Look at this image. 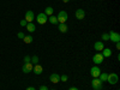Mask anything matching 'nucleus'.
<instances>
[{
    "label": "nucleus",
    "mask_w": 120,
    "mask_h": 90,
    "mask_svg": "<svg viewBox=\"0 0 120 90\" xmlns=\"http://www.w3.org/2000/svg\"><path fill=\"white\" fill-rule=\"evenodd\" d=\"M24 19H25L28 23H33V21L35 19V15H34V12L31 11V10H29V11L25 12V17H24Z\"/></svg>",
    "instance_id": "8"
},
{
    "label": "nucleus",
    "mask_w": 120,
    "mask_h": 90,
    "mask_svg": "<svg viewBox=\"0 0 120 90\" xmlns=\"http://www.w3.org/2000/svg\"><path fill=\"white\" fill-rule=\"evenodd\" d=\"M91 86H93L94 90H102L103 83L100 81L98 78H93V81H91Z\"/></svg>",
    "instance_id": "1"
},
{
    "label": "nucleus",
    "mask_w": 120,
    "mask_h": 90,
    "mask_svg": "<svg viewBox=\"0 0 120 90\" xmlns=\"http://www.w3.org/2000/svg\"><path fill=\"white\" fill-rule=\"evenodd\" d=\"M53 12H54V8L52 7V6H48V7H46V10H45V15L47 16V17H49V16H52L53 15Z\"/></svg>",
    "instance_id": "17"
},
{
    "label": "nucleus",
    "mask_w": 120,
    "mask_h": 90,
    "mask_svg": "<svg viewBox=\"0 0 120 90\" xmlns=\"http://www.w3.org/2000/svg\"><path fill=\"white\" fill-rule=\"evenodd\" d=\"M68 90H79V89H78V88H76V86H71Z\"/></svg>",
    "instance_id": "30"
},
{
    "label": "nucleus",
    "mask_w": 120,
    "mask_h": 90,
    "mask_svg": "<svg viewBox=\"0 0 120 90\" xmlns=\"http://www.w3.org/2000/svg\"><path fill=\"white\" fill-rule=\"evenodd\" d=\"M100 73H101V68L98 66H93L90 68V75L93 76V78H97L100 76Z\"/></svg>",
    "instance_id": "7"
},
{
    "label": "nucleus",
    "mask_w": 120,
    "mask_h": 90,
    "mask_svg": "<svg viewBox=\"0 0 120 90\" xmlns=\"http://www.w3.org/2000/svg\"><path fill=\"white\" fill-rule=\"evenodd\" d=\"M24 36H25V34H24V33H18V34H17V37H18V38H21V40H23V38H24Z\"/></svg>",
    "instance_id": "25"
},
{
    "label": "nucleus",
    "mask_w": 120,
    "mask_h": 90,
    "mask_svg": "<svg viewBox=\"0 0 120 90\" xmlns=\"http://www.w3.org/2000/svg\"><path fill=\"white\" fill-rule=\"evenodd\" d=\"M101 38H102V41H109V35L107 33H103L101 35Z\"/></svg>",
    "instance_id": "22"
},
{
    "label": "nucleus",
    "mask_w": 120,
    "mask_h": 90,
    "mask_svg": "<svg viewBox=\"0 0 120 90\" xmlns=\"http://www.w3.org/2000/svg\"><path fill=\"white\" fill-rule=\"evenodd\" d=\"M93 61H94L95 65H101V64L103 63V55H102V53L97 52V53L93 56Z\"/></svg>",
    "instance_id": "4"
},
{
    "label": "nucleus",
    "mask_w": 120,
    "mask_h": 90,
    "mask_svg": "<svg viewBox=\"0 0 120 90\" xmlns=\"http://www.w3.org/2000/svg\"><path fill=\"white\" fill-rule=\"evenodd\" d=\"M25 28H26V30H28L29 33H34L35 30H36V25L34 23H28Z\"/></svg>",
    "instance_id": "16"
},
{
    "label": "nucleus",
    "mask_w": 120,
    "mask_h": 90,
    "mask_svg": "<svg viewBox=\"0 0 120 90\" xmlns=\"http://www.w3.org/2000/svg\"><path fill=\"white\" fill-rule=\"evenodd\" d=\"M67 79H68L67 75H61V76H60V81H61V82H67Z\"/></svg>",
    "instance_id": "23"
},
{
    "label": "nucleus",
    "mask_w": 120,
    "mask_h": 90,
    "mask_svg": "<svg viewBox=\"0 0 120 90\" xmlns=\"http://www.w3.org/2000/svg\"><path fill=\"white\" fill-rule=\"evenodd\" d=\"M38 90H49V89H48L46 85H41V86L38 88Z\"/></svg>",
    "instance_id": "27"
},
{
    "label": "nucleus",
    "mask_w": 120,
    "mask_h": 90,
    "mask_svg": "<svg viewBox=\"0 0 120 90\" xmlns=\"http://www.w3.org/2000/svg\"><path fill=\"white\" fill-rule=\"evenodd\" d=\"M58 29H59L60 33H66L68 30V26L66 25V23H59L58 24Z\"/></svg>",
    "instance_id": "14"
},
{
    "label": "nucleus",
    "mask_w": 120,
    "mask_h": 90,
    "mask_svg": "<svg viewBox=\"0 0 120 90\" xmlns=\"http://www.w3.org/2000/svg\"><path fill=\"white\" fill-rule=\"evenodd\" d=\"M30 59H31V56H30V55H25L24 56V64H28V63H30Z\"/></svg>",
    "instance_id": "24"
},
{
    "label": "nucleus",
    "mask_w": 120,
    "mask_h": 90,
    "mask_svg": "<svg viewBox=\"0 0 120 90\" xmlns=\"http://www.w3.org/2000/svg\"><path fill=\"white\" fill-rule=\"evenodd\" d=\"M115 48H116V49H120V42H116V43H115Z\"/></svg>",
    "instance_id": "28"
},
{
    "label": "nucleus",
    "mask_w": 120,
    "mask_h": 90,
    "mask_svg": "<svg viewBox=\"0 0 120 90\" xmlns=\"http://www.w3.org/2000/svg\"><path fill=\"white\" fill-rule=\"evenodd\" d=\"M33 71H34V73H35V75H41V73L43 72V67H42L41 65L36 64V65H34Z\"/></svg>",
    "instance_id": "13"
},
{
    "label": "nucleus",
    "mask_w": 120,
    "mask_h": 90,
    "mask_svg": "<svg viewBox=\"0 0 120 90\" xmlns=\"http://www.w3.org/2000/svg\"><path fill=\"white\" fill-rule=\"evenodd\" d=\"M30 63H31L33 65L38 64V56H37V55H33V56H31V59H30Z\"/></svg>",
    "instance_id": "21"
},
{
    "label": "nucleus",
    "mask_w": 120,
    "mask_h": 90,
    "mask_svg": "<svg viewBox=\"0 0 120 90\" xmlns=\"http://www.w3.org/2000/svg\"><path fill=\"white\" fill-rule=\"evenodd\" d=\"M68 1H70V0H63V3H65V4H66V3H68Z\"/></svg>",
    "instance_id": "31"
},
{
    "label": "nucleus",
    "mask_w": 120,
    "mask_h": 90,
    "mask_svg": "<svg viewBox=\"0 0 120 90\" xmlns=\"http://www.w3.org/2000/svg\"><path fill=\"white\" fill-rule=\"evenodd\" d=\"M107 77H108V73H106V72H103V73H102V72H101L97 78H98L102 83H105V82H107Z\"/></svg>",
    "instance_id": "18"
},
{
    "label": "nucleus",
    "mask_w": 120,
    "mask_h": 90,
    "mask_svg": "<svg viewBox=\"0 0 120 90\" xmlns=\"http://www.w3.org/2000/svg\"><path fill=\"white\" fill-rule=\"evenodd\" d=\"M119 81V77L116 73H108V77H107V82L109 84H116Z\"/></svg>",
    "instance_id": "5"
},
{
    "label": "nucleus",
    "mask_w": 120,
    "mask_h": 90,
    "mask_svg": "<svg viewBox=\"0 0 120 90\" xmlns=\"http://www.w3.org/2000/svg\"><path fill=\"white\" fill-rule=\"evenodd\" d=\"M67 18H68V15L66 11H60L56 16V19H58V23H66L67 21Z\"/></svg>",
    "instance_id": "2"
},
{
    "label": "nucleus",
    "mask_w": 120,
    "mask_h": 90,
    "mask_svg": "<svg viewBox=\"0 0 120 90\" xmlns=\"http://www.w3.org/2000/svg\"><path fill=\"white\" fill-rule=\"evenodd\" d=\"M102 55H103V58H109L112 55V49L111 48H103L102 49Z\"/></svg>",
    "instance_id": "15"
},
{
    "label": "nucleus",
    "mask_w": 120,
    "mask_h": 90,
    "mask_svg": "<svg viewBox=\"0 0 120 90\" xmlns=\"http://www.w3.org/2000/svg\"><path fill=\"white\" fill-rule=\"evenodd\" d=\"M35 18H36V22H37L38 24H41V25H43V24H46V23L48 22V17H47L43 12H42V13H38Z\"/></svg>",
    "instance_id": "3"
},
{
    "label": "nucleus",
    "mask_w": 120,
    "mask_h": 90,
    "mask_svg": "<svg viewBox=\"0 0 120 90\" xmlns=\"http://www.w3.org/2000/svg\"><path fill=\"white\" fill-rule=\"evenodd\" d=\"M85 17V11L83 8H78L76 10V18L78 19V21H82V19H84Z\"/></svg>",
    "instance_id": "10"
},
{
    "label": "nucleus",
    "mask_w": 120,
    "mask_h": 90,
    "mask_svg": "<svg viewBox=\"0 0 120 90\" xmlns=\"http://www.w3.org/2000/svg\"><path fill=\"white\" fill-rule=\"evenodd\" d=\"M19 24H21V26H26L28 22L25 21V19H22V21H21V23H19Z\"/></svg>",
    "instance_id": "26"
},
{
    "label": "nucleus",
    "mask_w": 120,
    "mask_h": 90,
    "mask_svg": "<svg viewBox=\"0 0 120 90\" xmlns=\"http://www.w3.org/2000/svg\"><path fill=\"white\" fill-rule=\"evenodd\" d=\"M49 81H51L52 83H54V84L59 83V82H60V75H58V73H52L51 76H49Z\"/></svg>",
    "instance_id": "11"
},
{
    "label": "nucleus",
    "mask_w": 120,
    "mask_h": 90,
    "mask_svg": "<svg viewBox=\"0 0 120 90\" xmlns=\"http://www.w3.org/2000/svg\"><path fill=\"white\" fill-rule=\"evenodd\" d=\"M103 46H105V45H103V42H102V41H97V42H95V43H94V49H95L96 52H101L102 49L105 48Z\"/></svg>",
    "instance_id": "12"
},
{
    "label": "nucleus",
    "mask_w": 120,
    "mask_h": 90,
    "mask_svg": "<svg viewBox=\"0 0 120 90\" xmlns=\"http://www.w3.org/2000/svg\"><path fill=\"white\" fill-rule=\"evenodd\" d=\"M25 90H36V89H35L34 86H28V88H26Z\"/></svg>",
    "instance_id": "29"
},
{
    "label": "nucleus",
    "mask_w": 120,
    "mask_h": 90,
    "mask_svg": "<svg viewBox=\"0 0 120 90\" xmlns=\"http://www.w3.org/2000/svg\"><path fill=\"white\" fill-rule=\"evenodd\" d=\"M33 68H34V65L31 63H28V64H24L23 67H22V71L24 73H30V72H33Z\"/></svg>",
    "instance_id": "9"
},
{
    "label": "nucleus",
    "mask_w": 120,
    "mask_h": 90,
    "mask_svg": "<svg viewBox=\"0 0 120 90\" xmlns=\"http://www.w3.org/2000/svg\"><path fill=\"white\" fill-rule=\"evenodd\" d=\"M108 35H109V41H112V42H114V43L120 42V34H119V33L111 31Z\"/></svg>",
    "instance_id": "6"
},
{
    "label": "nucleus",
    "mask_w": 120,
    "mask_h": 90,
    "mask_svg": "<svg viewBox=\"0 0 120 90\" xmlns=\"http://www.w3.org/2000/svg\"><path fill=\"white\" fill-rule=\"evenodd\" d=\"M23 41H24L25 43H31V42L34 41V37H33L31 35H25L24 38H23Z\"/></svg>",
    "instance_id": "20"
},
{
    "label": "nucleus",
    "mask_w": 120,
    "mask_h": 90,
    "mask_svg": "<svg viewBox=\"0 0 120 90\" xmlns=\"http://www.w3.org/2000/svg\"><path fill=\"white\" fill-rule=\"evenodd\" d=\"M52 90H55V89H52Z\"/></svg>",
    "instance_id": "32"
},
{
    "label": "nucleus",
    "mask_w": 120,
    "mask_h": 90,
    "mask_svg": "<svg viewBox=\"0 0 120 90\" xmlns=\"http://www.w3.org/2000/svg\"><path fill=\"white\" fill-rule=\"evenodd\" d=\"M48 22L51 23V24H53V25H56V24H58V19H56L55 16L52 15V16H49V17H48Z\"/></svg>",
    "instance_id": "19"
}]
</instances>
